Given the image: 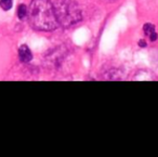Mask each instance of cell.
Instances as JSON below:
<instances>
[{
  "mask_svg": "<svg viewBox=\"0 0 158 157\" xmlns=\"http://www.w3.org/2000/svg\"><path fill=\"white\" fill-rule=\"evenodd\" d=\"M27 18L31 26L37 31H53L59 25L51 0H31Z\"/></svg>",
  "mask_w": 158,
  "mask_h": 157,
  "instance_id": "6da1fadb",
  "label": "cell"
},
{
  "mask_svg": "<svg viewBox=\"0 0 158 157\" xmlns=\"http://www.w3.org/2000/svg\"><path fill=\"white\" fill-rule=\"evenodd\" d=\"M57 23L64 27H69L81 21L82 14L78 5L73 0H57L54 3Z\"/></svg>",
  "mask_w": 158,
  "mask_h": 157,
  "instance_id": "7a4b0ae2",
  "label": "cell"
},
{
  "mask_svg": "<svg viewBox=\"0 0 158 157\" xmlns=\"http://www.w3.org/2000/svg\"><path fill=\"white\" fill-rule=\"evenodd\" d=\"M19 57L23 63H28L33 59V53H31V49L26 45H22L19 48Z\"/></svg>",
  "mask_w": 158,
  "mask_h": 157,
  "instance_id": "3957f363",
  "label": "cell"
},
{
  "mask_svg": "<svg viewBox=\"0 0 158 157\" xmlns=\"http://www.w3.org/2000/svg\"><path fill=\"white\" fill-rule=\"evenodd\" d=\"M143 32H144L145 36H147L151 41H156V40H157L158 34L155 29V26H154L153 24H151V23L144 24V26H143Z\"/></svg>",
  "mask_w": 158,
  "mask_h": 157,
  "instance_id": "277c9868",
  "label": "cell"
},
{
  "mask_svg": "<svg viewBox=\"0 0 158 157\" xmlns=\"http://www.w3.org/2000/svg\"><path fill=\"white\" fill-rule=\"evenodd\" d=\"M27 7L25 5H20L16 10V13H18V18L20 20H24L25 18L27 16Z\"/></svg>",
  "mask_w": 158,
  "mask_h": 157,
  "instance_id": "5b68a950",
  "label": "cell"
},
{
  "mask_svg": "<svg viewBox=\"0 0 158 157\" xmlns=\"http://www.w3.org/2000/svg\"><path fill=\"white\" fill-rule=\"evenodd\" d=\"M12 6H13V0H0V7L5 11L11 9Z\"/></svg>",
  "mask_w": 158,
  "mask_h": 157,
  "instance_id": "8992f818",
  "label": "cell"
},
{
  "mask_svg": "<svg viewBox=\"0 0 158 157\" xmlns=\"http://www.w3.org/2000/svg\"><path fill=\"white\" fill-rule=\"evenodd\" d=\"M139 46L142 47V48L146 47V42H145V40H140V41H139Z\"/></svg>",
  "mask_w": 158,
  "mask_h": 157,
  "instance_id": "52a82bcc",
  "label": "cell"
}]
</instances>
